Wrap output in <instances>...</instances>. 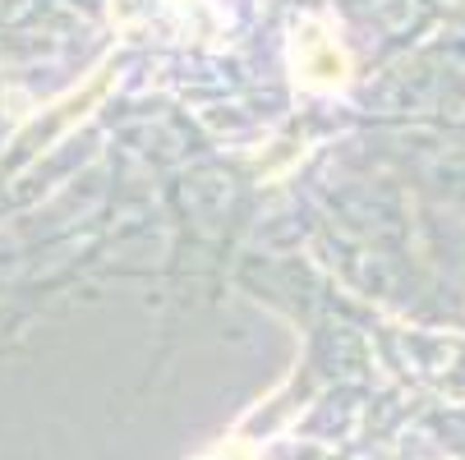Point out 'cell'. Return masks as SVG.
<instances>
[{
	"label": "cell",
	"instance_id": "6da1fadb",
	"mask_svg": "<svg viewBox=\"0 0 465 460\" xmlns=\"http://www.w3.org/2000/svg\"><path fill=\"white\" fill-rule=\"evenodd\" d=\"M291 74L304 93H341L355 79V60L327 19H300L291 33Z\"/></svg>",
	"mask_w": 465,
	"mask_h": 460
}]
</instances>
